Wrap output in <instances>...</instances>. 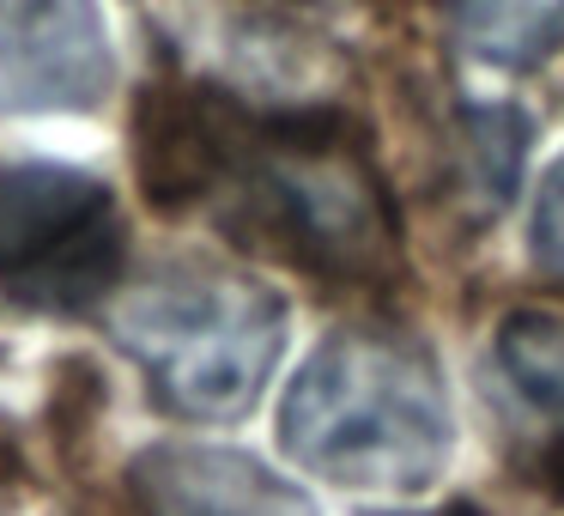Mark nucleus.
Wrapping results in <instances>:
<instances>
[{"mask_svg": "<svg viewBox=\"0 0 564 516\" xmlns=\"http://www.w3.org/2000/svg\"><path fill=\"white\" fill-rule=\"evenodd\" d=\"M225 232L328 286H382L401 273V225L365 135L340 110H231L225 171L213 183Z\"/></svg>", "mask_w": 564, "mask_h": 516, "instance_id": "1", "label": "nucleus"}, {"mask_svg": "<svg viewBox=\"0 0 564 516\" xmlns=\"http://www.w3.org/2000/svg\"><path fill=\"white\" fill-rule=\"evenodd\" d=\"M449 395L425 341L382 322L334 329L280 407L297 467L352 492H413L449 455Z\"/></svg>", "mask_w": 564, "mask_h": 516, "instance_id": "2", "label": "nucleus"}, {"mask_svg": "<svg viewBox=\"0 0 564 516\" xmlns=\"http://www.w3.org/2000/svg\"><path fill=\"white\" fill-rule=\"evenodd\" d=\"M116 346L147 370L159 407L200 426H231L261 401L285 353V304L249 273L152 268L104 298Z\"/></svg>", "mask_w": 564, "mask_h": 516, "instance_id": "3", "label": "nucleus"}, {"mask_svg": "<svg viewBox=\"0 0 564 516\" xmlns=\"http://www.w3.org/2000/svg\"><path fill=\"white\" fill-rule=\"evenodd\" d=\"M128 280L116 195L67 164H0V286L37 310H91Z\"/></svg>", "mask_w": 564, "mask_h": 516, "instance_id": "4", "label": "nucleus"}, {"mask_svg": "<svg viewBox=\"0 0 564 516\" xmlns=\"http://www.w3.org/2000/svg\"><path fill=\"white\" fill-rule=\"evenodd\" d=\"M116 62L91 0H0V116L91 110Z\"/></svg>", "mask_w": 564, "mask_h": 516, "instance_id": "5", "label": "nucleus"}, {"mask_svg": "<svg viewBox=\"0 0 564 516\" xmlns=\"http://www.w3.org/2000/svg\"><path fill=\"white\" fill-rule=\"evenodd\" d=\"M128 492L140 516H316L292 480L219 443H152L128 467Z\"/></svg>", "mask_w": 564, "mask_h": 516, "instance_id": "6", "label": "nucleus"}, {"mask_svg": "<svg viewBox=\"0 0 564 516\" xmlns=\"http://www.w3.org/2000/svg\"><path fill=\"white\" fill-rule=\"evenodd\" d=\"M443 19L491 67H540L564 50V0H443Z\"/></svg>", "mask_w": 564, "mask_h": 516, "instance_id": "7", "label": "nucleus"}, {"mask_svg": "<svg viewBox=\"0 0 564 516\" xmlns=\"http://www.w3.org/2000/svg\"><path fill=\"white\" fill-rule=\"evenodd\" d=\"M498 370L552 431H564V310H510L498 322Z\"/></svg>", "mask_w": 564, "mask_h": 516, "instance_id": "8", "label": "nucleus"}, {"mask_svg": "<svg viewBox=\"0 0 564 516\" xmlns=\"http://www.w3.org/2000/svg\"><path fill=\"white\" fill-rule=\"evenodd\" d=\"M522 147H528V122L516 110H474L467 116L462 176H467V195L479 201V219H491L510 201L516 176H522Z\"/></svg>", "mask_w": 564, "mask_h": 516, "instance_id": "9", "label": "nucleus"}, {"mask_svg": "<svg viewBox=\"0 0 564 516\" xmlns=\"http://www.w3.org/2000/svg\"><path fill=\"white\" fill-rule=\"evenodd\" d=\"M534 256L540 268H552L564 280V159L546 171L540 201H534Z\"/></svg>", "mask_w": 564, "mask_h": 516, "instance_id": "10", "label": "nucleus"}, {"mask_svg": "<svg viewBox=\"0 0 564 516\" xmlns=\"http://www.w3.org/2000/svg\"><path fill=\"white\" fill-rule=\"evenodd\" d=\"M394 516H479V510H467V504H437V510H394Z\"/></svg>", "mask_w": 564, "mask_h": 516, "instance_id": "11", "label": "nucleus"}]
</instances>
